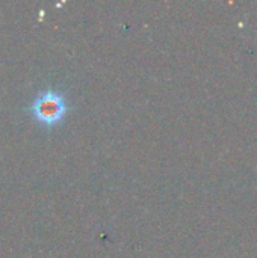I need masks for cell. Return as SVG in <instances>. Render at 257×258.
<instances>
[{
    "instance_id": "1",
    "label": "cell",
    "mask_w": 257,
    "mask_h": 258,
    "mask_svg": "<svg viewBox=\"0 0 257 258\" xmlns=\"http://www.w3.org/2000/svg\"><path fill=\"white\" fill-rule=\"evenodd\" d=\"M30 116L42 127L52 128L62 122L68 112V103L65 95L58 89L41 91L29 106Z\"/></svg>"
}]
</instances>
